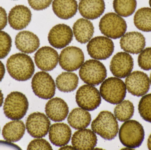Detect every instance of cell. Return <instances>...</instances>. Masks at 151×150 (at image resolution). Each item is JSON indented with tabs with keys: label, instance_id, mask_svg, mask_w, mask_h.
Segmentation results:
<instances>
[{
	"label": "cell",
	"instance_id": "6da1fadb",
	"mask_svg": "<svg viewBox=\"0 0 151 150\" xmlns=\"http://www.w3.org/2000/svg\"><path fill=\"white\" fill-rule=\"evenodd\" d=\"M7 70L10 76L18 81H26L35 72V65L30 56L22 53L12 55L7 60Z\"/></svg>",
	"mask_w": 151,
	"mask_h": 150
},
{
	"label": "cell",
	"instance_id": "7a4b0ae2",
	"mask_svg": "<svg viewBox=\"0 0 151 150\" xmlns=\"http://www.w3.org/2000/svg\"><path fill=\"white\" fill-rule=\"evenodd\" d=\"M145 136L142 124L134 120L124 122L120 129L119 138L124 146L129 149H136L142 145Z\"/></svg>",
	"mask_w": 151,
	"mask_h": 150
},
{
	"label": "cell",
	"instance_id": "3957f363",
	"mask_svg": "<svg viewBox=\"0 0 151 150\" xmlns=\"http://www.w3.org/2000/svg\"><path fill=\"white\" fill-rule=\"evenodd\" d=\"M94 133L106 140L114 139L119 132V125L112 113L109 111H102L91 123Z\"/></svg>",
	"mask_w": 151,
	"mask_h": 150
},
{
	"label": "cell",
	"instance_id": "277c9868",
	"mask_svg": "<svg viewBox=\"0 0 151 150\" xmlns=\"http://www.w3.org/2000/svg\"><path fill=\"white\" fill-rule=\"evenodd\" d=\"M28 106L27 98L24 94L19 92H12L5 99L4 112L11 120H20L26 114Z\"/></svg>",
	"mask_w": 151,
	"mask_h": 150
},
{
	"label": "cell",
	"instance_id": "5b68a950",
	"mask_svg": "<svg viewBox=\"0 0 151 150\" xmlns=\"http://www.w3.org/2000/svg\"><path fill=\"white\" fill-rule=\"evenodd\" d=\"M100 92L106 101L113 105H118L125 99L127 88L123 81L120 78L109 77L101 84Z\"/></svg>",
	"mask_w": 151,
	"mask_h": 150
},
{
	"label": "cell",
	"instance_id": "8992f818",
	"mask_svg": "<svg viewBox=\"0 0 151 150\" xmlns=\"http://www.w3.org/2000/svg\"><path fill=\"white\" fill-rule=\"evenodd\" d=\"M99 30L107 38L116 39L121 38L126 33L127 24L121 16L113 12L105 14L100 19Z\"/></svg>",
	"mask_w": 151,
	"mask_h": 150
},
{
	"label": "cell",
	"instance_id": "52a82bcc",
	"mask_svg": "<svg viewBox=\"0 0 151 150\" xmlns=\"http://www.w3.org/2000/svg\"><path fill=\"white\" fill-rule=\"evenodd\" d=\"M79 75L84 82L97 86L104 81L107 72L102 63L97 60H89L86 61L81 67Z\"/></svg>",
	"mask_w": 151,
	"mask_h": 150
},
{
	"label": "cell",
	"instance_id": "ba28073f",
	"mask_svg": "<svg viewBox=\"0 0 151 150\" xmlns=\"http://www.w3.org/2000/svg\"><path fill=\"white\" fill-rule=\"evenodd\" d=\"M32 87L35 95L42 99L52 98L55 93V81L45 71L37 72L34 75L32 79Z\"/></svg>",
	"mask_w": 151,
	"mask_h": 150
},
{
	"label": "cell",
	"instance_id": "9c48e42d",
	"mask_svg": "<svg viewBox=\"0 0 151 150\" xmlns=\"http://www.w3.org/2000/svg\"><path fill=\"white\" fill-rule=\"evenodd\" d=\"M76 103L79 107L86 111L97 109L101 104V97L98 90L91 85H82L76 92Z\"/></svg>",
	"mask_w": 151,
	"mask_h": 150
},
{
	"label": "cell",
	"instance_id": "30bf717a",
	"mask_svg": "<svg viewBox=\"0 0 151 150\" xmlns=\"http://www.w3.org/2000/svg\"><path fill=\"white\" fill-rule=\"evenodd\" d=\"M89 55L93 59L105 60L113 53L114 46L112 41L104 36L95 37L87 45Z\"/></svg>",
	"mask_w": 151,
	"mask_h": 150
},
{
	"label": "cell",
	"instance_id": "8fae6325",
	"mask_svg": "<svg viewBox=\"0 0 151 150\" xmlns=\"http://www.w3.org/2000/svg\"><path fill=\"white\" fill-rule=\"evenodd\" d=\"M84 56L81 48L69 46L63 49L59 57L61 68L68 71H73L81 67L84 62Z\"/></svg>",
	"mask_w": 151,
	"mask_h": 150
},
{
	"label": "cell",
	"instance_id": "7c38bea8",
	"mask_svg": "<svg viewBox=\"0 0 151 150\" xmlns=\"http://www.w3.org/2000/svg\"><path fill=\"white\" fill-rule=\"evenodd\" d=\"M50 122L44 114L34 112L27 117L26 127L28 134L34 138H40L47 135L50 128Z\"/></svg>",
	"mask_w": 151,
	"mask_h": 150
},
{
	"label": "cell",
	"instance_id": "4fadbf2b",
	"mask_svg": "<svg viewBox=\"0 0 151 150\" xmlns=\"http://www.w3.org/2000/svg\"><path fill=\"white\" fill-rule=\"evenodd\" d=\"M150 79L147 74L140 71L130 73L126 79L125 85L129 92L140 97L146 94L150 89Z\"/></svg>",
	"mask_w": 151,
	"mask_h": 150
},
{
	"label": "cell",
	"instance_id": "5bb4252c",
	"mask_svg": "<svg viewBox=\"0 0 151 150\" xmlns=\"http://www.w3.org/2000/svg\"><path fill=\"white\" fill-rule=\"evenodd\" d=\"M134 66V60L130 55L125 52H119L112 59L110 68L114 76L123 78L131 73Z\"/></svg>",
	"mask_w": 151,
	"mask_h": 150
},
{
	"label": "cell",
	"instance_id": "9a60e30c",
	"mask_svg": "<svg viewBox=\"0 0 151 150\" xmlns=\"http://www.w3.org/2000/svg\"><path fill=\"white\" fill-rule=\"evenodd\" d=\"M73 32L70 26L65 24L54 26L49 33L48 39L51 46L55 48H63L71 42Z\"/></svg>",
	"mask_w": 151,
	"mask_h": 150
},
{
	"label": "cell",
	"instance_id": "2e32d148",
	"mask_svg": "<svg viewBox=\"0 0 151 150\" xmlns=\"http://www.w3.org/2000/svg\"><path fill=\"white\" fill-rule=\"evenodd\" d=\"M35 61L38 68L45 71H51L57 66L59 61L58 53L52 48L42 47L35 55Z\"/></svg>",
	"mask_w": 151,
	"mask_h": 150
},
{
	"label": "cell",
	"instance_id": "e0dca14e",
	"mask_svg": "<svg viewBox=\"0 0 151 150\" xmlns=\"http://www.w3.org/2000/svg\"><path fill=\"white\" fill-rule=\"evenodd\" d=\"M32 14L29 8L23 5H16L12 8L8 16L9 24L14 30L25 28L31 22Z\"/></svg>",
	"mask_w": 151,
	"mask_h": 150
},
{
	"label": "cell",
	"instance_id": "ac0fdd59",
	"mask_svg": "<svg viewBox=\"0 0 151 150\" xmlns=\"http://www.w3.org/2000/svg\"><path fill=\"white\" fill-rule=\"evenodd\" d=\"M120 45L122 49L127 53L137 54L144 49L146 41L142 33L138 32H130L125 33L121 37Z\"/></svg>",
	"mask_w": 151,
	"mask_h": 150
},
{
	"label": "cell",
	"instance_id": "d6986e66",
	"mask_svg": "<svg viewBox=\"0 0 151 150\" xmlns=\"http://www.w3.org/2000/svg\"><path fill=\"white\" fill-rule=\"evenodd\" d=\"M15 43L19 50L27 54L33 53L40 45L38 36L32 32L26 31L19 32L17 34Z\"/></svg>",
	"mask_w": 151,
	"mask_h": 150
},
{
	"label": "cell",
	"instance_id": "ffe728a7",
	"mask_svg": "<svg viewBox=\"0 0 151 150\" xmlns=\"http://www.w3.org/2000/svg\"><path fill=\"white\" fill-rule=\"evenodd\" d=\"M97 143L96 135L90 129H80L73 134L72 138V144L75 149H93Z\"/></svg>",
	"mask_w": 151,
	"mask_h": 150
},
{
	"label": "cell",
	"instance_id": "44dd1931",
	"mask_svg": "<svg viewBox=\"0 0 151 150\" xmlns=\"http://www.w3.org/2000/svg\"><path fill=\"white\" fill-rule=\"evenodd\" d=\"M46 114L51 120L61 122L64 120L69 114V107L66 102L60 98L51 99L45 107Z\"/></svg>",
	"mask_w": 151,
	"mask_h": 150
},
{
	"label": "cell",
	"instance_id": "7402d4cb",
	"mask_svg": "<svg viewBox=\"0 0 151 150\" xmlns=\"http://www.w3.org/2000/svg\"><path fill=\"white\" fill-rule=\"evenodd\" d=\"M78 9L83 17L93 20L98 18L104 13L105 4L104 0H81Z\"/></svg>",
	"mask_w": 151,
	"mask_h": 150
},
{
	"label": "cell",
	"instance_id": "603a6c76",
	"mask_svg": "<svg viewBox=\"0 0 151 150\" xmlns=\"http://www.w3.org/2000/svg\"><path fill=\"white\" fill-rule=\"evenodd\" d=\"M49 131V136L50 141L54 145L58 147L67 145L71 137V129L65 123L53 124L50 128Z\"/></svg>",
	"mask_w": 151,
	"mask_h": 150
},
{
	"label": "cell",
	"instance_id": "cb8c5ba5",
	"mask_svg": "<svg viewBox=\"0 0 151 150\" xmlns=\"http://www.w3.org/2000/svg\"><path fill=\"white\" fill-rule=\"evenodd\" d=\"M52 8L54 13L58 18L68 19L75 16L78 5L76 0H54Z\"/></svg>",
	"mask_w": 151,
	"mask_h": 150
},
{
	"label": "cell",
	"instance_id": "d4e9b609",
	"mask_svg": "<svg viewBox=\"0 0 151 150\" xmlns=\"http://www.w3.org/2000/svg\"><path fill=\"white\" fill-rule=\"evenodd\" d=\"M73 31L76 41L81 44H85L89 41L93 36L94 26L89 20L80 18L73 24Z\"/></svg>",
	"mask_w": 151,
	"mask_h": 150
},
{
	"label": "cell",
	"instance_id": "484cf974",
	"mask_svg": "<svg viewBox=\"0 0 151 150\" xmlns=\"http://www.w3.org/2000/svg\"><path fill=\"white\" fill-rule=\"evenodd\" d=\"M25 132V126L22 121L13 120L4 127L2 136L9 142H16L21 140Z\"/></svg>",
	"mask_w": 151,
	"mask_h": 150
},
{
	"label": "cell",
	"instance_id": "4316f807",
	"mask_svg": "<svg viewBox=\"0 0 151 150\" xmlns=\"http://www.w3.org/2000/svg\"><path fill=\"white\" fill-rule=\"evenodd\" d=\"M91 120L90 114L86 110L81 108L73 109L68 117V123L76 129L86 128L90 125Z\"/></svg>",
	"mask_w": 151,
	"mask_h": 150
},
{
	"label": "cell",
	"instance_id": "83f0119b",
	"mask_svg": "<svg viewBox=\"0 0 151 150\" xmlns=\"http://www.w3.org/2000/svg\"><path fill=\"white\" fill-rule=\"evenodd\" d=\"M79 78L74 73L63 72L57 77L56 85L60 91L70 92L75 90L78 86Z\"/></svg>",
	"mask_w": 151,
	"mask_h": 150
},
{
	"label": "cell",
	"instance_id": "f1b7e54d",
	"mask_svg": "<svg viewBox=\"0 0 151 150\" xmlns=\"http://www.w3.org/2000/svg\"><path fill=\"white\" fill-rule=\"evenodd\" d=\"M134 23L139 30L151 31V9L142 8L137 10L134 16Z\"/></svg>",
	"mask_w": 151,
	"mask_h": 150
},
{
	"label": "cell",
	"instance_id": "f546056e",
	"mask_svg": "<svg viewBox=\"0 0 151 150\" xmlns=\"http://www.w3.org/2000/svg\"><path fill=\"white\" fill-rule=\"evenodd\" d=\"M134 113V107L131 101L128 100L122 101L118 104L114 110L115 118L123 122L130 119Z\"/></svg>",
	"mask_w": 151,
	"mask_h": 150
},
{
	"label": "cell",
	"instance_id": "4dcf8cb0",
	"mask_svg": "<svg viewBox=\"0 0 151 150\" xmlns=\"http://www.w3.org/2000/svg\"><path fill=\"white\" fill-rule=\"evenodd\" d=\"M114 11L121 16L127 17L134 12L137 8L136 0H114Z\"/></svg>",
	"mask_w": 151,
	"mask_h": 150
},
{
	"label": "cell",
	"instance_id": "1f68e13d",
	"mask_svg": "<svg viewBox=\"0 0 151 150\" xmlns=\"http://www.w3.org/2000/svg\"><path fill=\"white\" fill-rule=\"evenodd\" d=\"M138 111L144 120L151 123V93L142 98L138 105Z\"/></svg>",
	"mask_w": 151,
	"mask_h": 150
},
{
	"label": "cell",
	"instance_id": "d6a6232c",
	"mask_svg": "<svg viewBox=\"0 0 151 150\" xmlns=\"http://www.w3.org/2000/svg\"><path fill=\"white\" fill-rule=\"evenodd\" d=\"M12 40L7 33L0 31V59L5 58L10 52Z\"/></svg>",
	"mask_w": 151,
	"mask_h": 150
},
{
	"label": "cell",
	"instance_id": "836d02e7",
	"mask_svg": "<svg viewBox=\"0 0 151 150\" xmlns=\"http://www.w3.org/2000/svg\"><path fill=\"white\" fill-rule=\"evenodd\" d=\"M138 63L142 69L145 70H151V47L147 48L140 53Z\"/></svg>",
	"mask_w": 151,
	"mask_h": 150
},
{
	"label": "cell",
	"instance_id": "e575fe53",
	"mask_svg": "<svg viewBox=\"0 0 151 150\" xmlns=\"http://www.w3.org/2000/svg\"><path fill=\"white\" fill-rule=\"evenodd\" d=\"M27 150H52L49 143L45 139H37L33 140L28 144Z\"/></svg>",
	"mask_w": 151,
	"mask_h": 150
},
{
	"label": "cell",
	"instance_id": "d590c367",
	"mask_svg": "<svg viewBox=\"0 0 151 150\" xmlns=\"http://www.w3.org/2000/svg\"><path fill=\"white\" fill-rule=\"evenodd\" d=\"M29 5L35 10H43L51 4L53 0H27Z\"/></svg>",
	"mask_w": 151,
	"mask_h": 150
},
{
	"label": "cell",
	"instance_id": "8d00e7d4",
	"mask_svg": "<svg viewBox=\"0 0 151 150\" xmlns=\"http://www.w3.org/2000/svg\"><path fill=\"white\" fill-rule=\"evenodd\" d=\"M7 14L6 11L0 6V31L5 28L7 24Z\"/></svg>",
	"mask_w": 151,
	"mask_h": 150
},
{
	"label": "cell",
	"instance_id": "74e56055",
	"mask_svg": "<svg viewBox=\"0 0 151 150\" xmlns=\"http://www.w3.org/2000/svg\"><path fill=\"white\" fill-rule=\"evenodd\" d=\"M5 73V68L4 65L1 61H0V82L2 81L4 77Z\"/></svg>",
	"mask_w": 151,
	"mask_h": 150
},
{
	"label": "cell",
	"instance_id": "f35d334b",
	"mask_svg": "<svg viewBox=\"0 0 151 150\" xmlns=\"http://www.w3.org/2000/svg\"><path fill=\"white\" fill-rule=\"evenodd\" d=\"M4 101L3 94L1 90H0V107L2 105Z\"/></svg>",
	"mask_w": 151,
	"mask_h": 150
},
{
	"label": "cell",
	"instance_id": "ab89813d",
	"mask_svg": "<svg viewBox=\"0 0 151 150\" xmlns=\"http://www.w3.org/2000/svg\"><path fill=\"white\" fill-rule=\"evenodd\" d=\"M60 150H74L75 149L73 147L71 146H64V147H62Z\"/></svg>",
	"mask_w": 151,
	"mask_h": 150
},
{
	"label": "cell",
	"instance_id": "60d3db41",
	"mask_svg": "<svg viewBox=\"0 0 151 150\" xmlns=\"http://www.w3.org/2000/svg\"><path fill=\"white\" fill-rule=\"evenodd\" d=\"M148 148L149 149L151 150V134L149 136L148 140Z\"/></svg>",
	"mask_w": 151,
	"mask_h": 150
},
{
	"label": "cell",
	"instance_id": "b9f144b4",
	"mask_svg": "<svg viewBox=\"0 0 151 150\" xmlns=\"http://www.w3.org/2000/svg\"><path fill=\"white\" fill-rule=\"evenodd\" d=\"M149 3H150V7H151V0H150V2H149Z\"/></svg>",
	"mask_w": 151,
	"mask_h": 150
},
{
	"label": "cell",
	"instance_id": "7bdbcfd3",
	"mask_svg": "<svg viewBox=\"0 0 151 150\" xmlns=\"http://www.w3.org/2000/svg\"><path fill=\"white\" fill-rule=\"evenodd\" d=\"M150 82L151 85V73L150 75Z\"/></svg>",
	"mask_w": 151,
	"mask_h": 150
},
{
	"label": "cell",
	"instance_id": "ee69618b",
	"mask_svg": "<svg viewBox=\"0 0 151 150\" xmlns=\"http://www.w3.org/2000/svg\"></svg>",
	"mask_w": 151,
	"mask_h": 150
}]
</instances>
